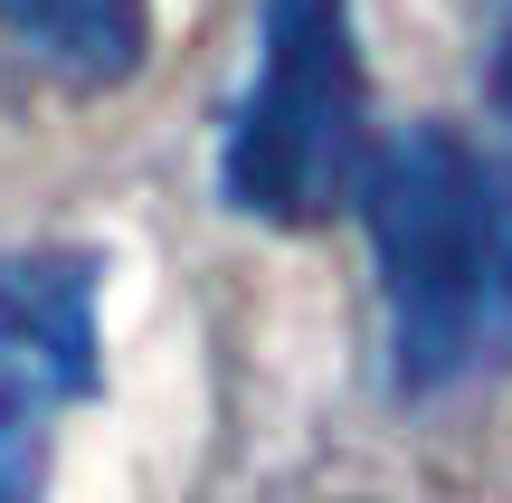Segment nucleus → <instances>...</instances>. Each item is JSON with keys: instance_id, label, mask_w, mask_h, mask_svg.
<instances>
[{"instance_id": "nucleus-2", "label": "nucleus", "mask_w": 512, "mask_h": 503, "mask_svg": "<svg viewBox=\"0 0 512 503\" xmlns=\"http://www.w3.org/2000/svg\"><path fill=\"white\" fill-rule=\"evenodd\" d=\"M361 38L342 0H266L256 76L228 114V209L266 228H313L361 190Z\"/></svg>"}, {"instance_id": "nucleus-1", "label": "nucleus", "mask_w": 512, "mask_h": 503, "mask_svg": "<svg viewBox=\"0 0 512 503\" xmlns=\"http://www.w3.org/2000/svg\"><path fill=\"white\" fill-rule=\"evenodd\" d=\"M361 219L389 295V380L437 399L512 361V171L446 124H408L361 162Z\"/></svg>"}, {"instance_id": "nucleus-3", "label": "nucleus", "mask_w": 512, "mask_h": 503, "mask_svg": "<svg viewBox=\"0 0 512 503\" xmlns=\"http://www.w3.org/2000/svg\"><path fill=\"white\" fill-rule=\"evenodd\" d=\"M95 276L76 247H0V390L48 409L95 399Z\"/></svg>"}, {"instance_id": "nucleus-6", "label": "nucleus", "mask_w": 512, "mask_h": 503, "mask_svg": "<svg viewBox=\"0 0 512 503\" xmlns=\"http://www.w3.org/2000/svg\"><path fill=\"white\" fill-rule=\"evenodd\" d=\"M484 86H494V114L512 124V0H503V29H494V67H484Z\"/></svg>"}, {"instance_id": "nucleus-5", "label": "nucleus", "mask_w": 512, "mask_h": 503, "mask_svg": "<svg viewBox=\"0 0 512 503\" xmlns=\"http://www.w3.org/2000/svg\"><path fill=\"white\" fill-rule=\"evenodd\" d=\"M48 399L0 390V503H38V475H48Z\"/></svg>"}, {"instance_id": "nucleus-4", "label": "nucleus", "mask_w": 512, "mask_h": 503, "mask_svg": "<svg viewBox=\"0 0 512 503\" xmlns=\"http://www.w3.org/2000/svg\"><path fill=\"white\" fill-rule=\"evenodd\" d=\"M0 38L57 86H124L152 48V0H0Z\"/></svg>"}]
</instances>
